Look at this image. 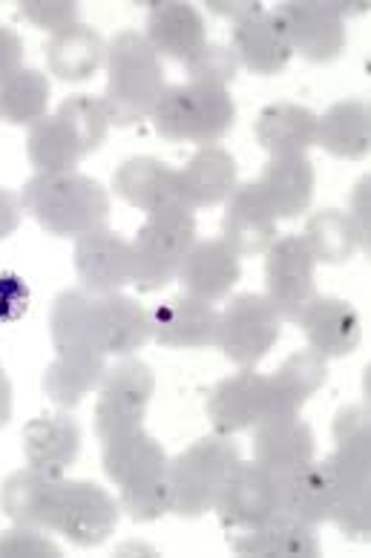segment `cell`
<instances>
[{
	"label": "cell",
	"mask_w": 371,
	"mask_h": 558,
	"mask_svg": "<svg viewBox=\"0 0 371 558\" xmlns=\"http://www.w3.org/2000/svg\"><path fill=\"white\" fill-rule=\"evenodd\" d=\"M21 219H24V205H21V196L7 187H0V240H7L21 228Z\"/></svg>",
	"instance_id": "obj_43"
},
{
	"label": "cell",
	"mask_w": 371,
	"mask_h": 558,
	"mask_svg": "<svg viewBox=\"0 0 371 558\" xmlns=\"http://www.w3.org/2000/svg\"><path fill=\"white\" fill-rule=\"evenodd\" d=\"M314 265V254L300 233L283 236L268 247V259H265L268 303L277 308L283 319L297 323L300 314L306 312V305L316 296Z\"/></svg>",
	"instance_id": "obj_13"
},
{
	"label": "cell",
	"mask_w": 371,
	"mask_h": 558,
	"mask_svg": "<svg viewBox=\"0 0 371 558\" xmlns=\"http://www.w3.org/2000/svg\"><path fill=\"white\" fill-rule=\"evenodd\" d=\"M222 240L239 256L265 254L277 242V214L271 210L256 182L237 184V191L230 193L222 216Z\"/></svg>",
	"instance_id": "obj_18"
},
{
	"label": "cell",
	"mask_w": 371,
	"mask_h": 558,
	"mask_svg": "<svg viewBox=\"0 0 371 558\" xmlns=\"http://www.w3.org/2000/svg\"><path fill=\"white\" fill-rule=\"evenodd\" d=\"M12 417V384H9L7 372L0 366V429L7 426Z\"/></svg>",
	"instance_id": "obj_46"
},
{
	"label": "cell",
	"mask_w": 371,
	"mask_h": 558,
	"mask_svg": "<svg viewBox=\"0 0 371 558\" xmlns=\"http://www.w3.org/2000/svg\"><path fill=\"white\" fill-rule=\"evenodd\" d=\"M75 271L81 288L89 294H119L121 288L133 282V245L107 225L95 228L75 240Z\"/></svg>",
	"instance_id": "obj_15"
},
{
	"label": "cell",
	"mask_w": 371,
	"mask_h": 558,
	"mask_svg": "<svg viewBox=\"0 0 371 558\" xmlns=\"http://www.w3.org/2000/svg\"><path fill=\"white\" fill-rule=\"evenodd\" d=\"M153 391H156V375L142 360H124L116 368H107L98 384V403H95L98 440L139 429L144 412L151 407Z\"/></svg>",
	"instance_id": "obj_11"
},
{
	"label": "cell",
	"mask_w": 371,
	"mask_h": 558,
	"mask_svg": "<svg viewBox=\"0 0 371 558\" xmlns=\"http://www.w3.org/2000/svg\"><path fill=\"white\" fill-rule=\"evenodd\" d=\"M337 449L325 463L332 475V521L355 542L371 538V423L363 407H346L334 421Z\"/></svg>",
	"instance_id": "obj_3"
},
{
	"label": "cell",
	"mask_w": 371,
	"mask_h": 558,
	"mask_svg": "<svg viewBox=\"0 0 371 558\" xmlns=\"http://www.w3.org/2000/svg\"><path fill=\"white\" fill-rule=\"evenodd\" d=\"M234 52H237L239 64L256 75H277L291 61L294 49L285 24L279 21L277 9H256L234 26Z\"/></svg>",
	"instance_id": "obj_19"
},
{
	"label": "cell",
	"mask_w": 371,
	"mask_h": 558,
	"mask_svg": "<svg viewBox=\"0 0 371 558\" xmlns=\"http://www.w3.org/2000/svg\"><path fill=\"white\" fill-rule=\"evenodd\" d=\"M316 144L337 159H363L371 147V112L366 101H337L316 121Z\"/></svg>",
	"instance_id": "obj_32"
},
{
	"label": "cell",
	"mask_w": 371,
	"mask_h": 558,
	"mask_svg": "<svg viewBox=\"0 0 371 558\" xmlns=\"http://www.w3.org/2000/svg\"><path fill=\"white\" fill-rule=\"evenodd\" d=\"M193 242H196V219L190 208L176 202L147 214L135 240L130 242L135 259L133 286H139V291H158L167 282H173Z\"/></svg>",
	"instance_id": "obj_9"
},
{
	"label": "cell",
	"mask_w": 371,
	"mask_h": 558,
	"mask_svg": "<svg viewBox=\"0 0 371 558\" xmlns=\"http://www.w3.org/2000/svg\"><path fill=\"white\" fill-rule=\"evenodd\" d=\"M283 335V317L262 294H237L219 314L216 345L242 368H253Z\"/></svg>",
	"instance_id": "obj_10"
},
{
	"label": "cell",
	"mask_w": 371,
	"mask_h": 558,
	"mask_svg": "<svg viewBox=\"0 0 371 558\" xmlns=\"http://www.w3.org/2000/svg\"><path fill=\"white\" fill-rule=\"evenodd\" d=\"M294 52L314 64H328L346 49V7L320 0H291L277 9Z\"/></svg>",
	"instance_id": "obj_14"
},
{
	"label": "cell",
	"mask_w": 371,
	"mask_h": 558,
	"mask_svg": "<svg viewBox=\"0 0 371 558\" xmlns=\"http://www.w3.org/2000/svg\"><path fill=\"white\" fill-rule=\"evenodd\" d=\"M29 312V286L12 271L0 274V326L17 323Z\"/></svg>",
	"instance_id": "obj_41"
},
{
	"label": "cell",
	"mask_w": 371,
	"mask_h": 558,
	"mask_svg": "<svg viewBox=\"0 0 371 558\" xmlns=\"http://www.w3.org/2000/svg\"><path fill=\"white\" fill-rule=\"evenodd\" d=\"M101 463L107 478L119 487L121 510L130 512L133 521H156L170 512V461L153 435L139 429L121 432L101 440Z\"/></svg>",
	"instance_id": "obj_2"
},
{
	"label": "cell",
	"mask_w": 371,
	"mask_h": 558,
	"mask_svg": "<svg viewBox=\"0 0 371 558\" xmlns=\"http://www.w3.org/2000/svg\"><path fill=\"white\" fill-rule=\"evenodd\" d=\"M107 357L89 351H56V360L44 372V391L61 409H75L107 372Z\"/></svg>",
	"instance_id": "obj_35"
},
{
	"label": "cell",
	"mask_w": 371,
	"mask_h": 558,
	"mask_svg": "<svg viewBox=\"0 0 371 558\" xmlns=\"http://www.w3.org/2000/svg\"><path fill=\"white\" fill-rule=\"evenodd\" d=\"M112 191L116 196L133 205V208L153 214L167 205H182L179 199V170L167 168L165 161L153 156H135L127 159L116 173H112Z\"/></svg>",
	"instance_id": "obj_26"
},
{
	"label": "cell",
	"mask_w": 371,
	"mask_h": 558,
	"mask_svg": "<svg viewBox=\"0 0 371 558\" xmlns=\"http://www.w3.org/2000/svg\"><path fill=\"white\" fill-rule=\"evenodd\" d=\"M21 205L52 236L79 240L110 219V193L93 175L38 173L21 193Z\"/></svg>",
	"instance_id": "obj_5"
},
{
	"label": "cell",
	"mask_w": 371,
	"mask_h": 558,
	"mask_svg": "<svg viewBox=\"0 0 371 558\" xmlns=\"http://www.w3.org/2000/svg\"><path fill=\"white\" fill-rule=\"evenodd\" d=\"M0 510L15 524L61 533L79 547H98L116 533L121 504L93 481L21 470L0 487Z\"/></svg>",
	"instance_id": "obj_1"
},
{
	"label": "cell",
	"mask_w": 371,
	"mask_h": 558,
	"mask_svg": "<svg viewBox=\"0 0 371 558\" xmlns=\"http://www.w3.org/2000/svg\"><path fill=\"white\" fill-rule=\"evenodd\" d=\"M279 478V515L320 526L332 521L334 487L325 463H306L300 470L277 475Z\"/></svg>",
	"instance_id": "obj_29"
},
{
	"label": "cell",
	"mask_w": 371,
	"mask_h": 558,
	"mask_svg": "<svg viewBox=\"0 0 371 558\" xmlns=\"http://www.w3.org/2000/svg\"><path fill=\"white\" fill-rule=\"evenodd\" d=\"M207 7H211V12H216V15H222V17H230V21H242L246 15H251V12H256V9H262L256 0H239V3H228V0H211Z\"/></svg>",
	"instance_id": "obj_45"
},
{
	"label": "cell",
	"mask_w": 371,
	"mask_h": 558,
	"mask_svg": "<svg viewBox=\"0 0 371 558\" xmlns=\"http://www.w3.org/2000/svg\"><path fill=\"white\" fill-rule=\"evenodd\" d=\"M369 175H363L360 179V184H357L355 191V208H351V222L357 225V231H360V240H363V247H369V233H371V222H369Z\"/></svg>",
	"instance_id": "obj_44"
},
{
	"label": "cell",
	"mask_w": 371,
	"mask_h": 558,
	"mask_svg": "<svg viewBox=\"0 0 371 558\" xmlns=\"http://www.w3.org/2000/svg\"><path fill=\"white\" fill-rule=\"evenodd\" d=\"M21 66H24V38L15 29L0 26V81H7Z\"/></svg>",
	"instance_id": "obj_42"
},
{
	"label": "cell",
	"mask_w": 371,
	"mask_h": 558,
	"mask_svg": "<svg viewBox=\"0 0 371 558\" xmlns=\"http://www.w3.org/2000/svg\"><path fill=\"white\" fill-rule=\"evenodd\" d=\"M107 58V44L93 26L72 24L47 40V66L61 81H87Z\"/></svg>",
	"instance_id": "obj_34"
},
{
	"label": "cell",
	"mask_w": 371,
	"mask_h": 558,
	"mask_svg": "<svg viewBox=\"0 0 371 558\" xmlns=\"http://www.w3.org/2000/svg\"><path fill=\"white\" fill-rule=\"evenodd\" d=\"M95 328L104 354H133L153 337L151 312L127 294L95 296Z\"/></svg>",
	"instance_id": "obj_28"
},
{
	"label": "cell",
	"mask_w": 371,
	"mask_h": 558,
	"mask_svg": "<svg viewBox=\"0 0 371 558\" xmlns=\"http://www.w3.org/2000/svg\"><path fill=\"white\" fill-rule=\"evenodd\" d=\"M153 337L165 349H207L216 343L219 314L211 303L182 294L151 312Z\"/></svg>",
	"instance_id": "obj_20"
},
{
	"label": "cell",
	"mask_w": 371,
	"mask_h": 558,
	"mask_svg": "<svg viewBox=\"0 0 371 558\" xmlns=\"http://www.w3.org/2000/svg\"><path fill=\"white\" fill-rule=\"evenodd\" d=\"M214 510L228 533H242L279 515V478L268 466L239 461L222 484Z\"/></svg>",
	"instance_id": "obj_12"
},
{
	"label": "cell",
	"mask_w": 371,
	"mask_h": 558,
	"mask_svg": "<svg viewBox=\"0 0 371 558\" xmlns=\"http://www.w3.org/2000/svg\"><path fill=\"white\" fill-rule=\"evenodd\" d=\"M316 121L320 116L309 107L291 101L268 105L256 119V142L271 156H297L316 144Z\"/></svg>",
	"instance_id": "obj_33"
},
{
	"label": "cell",
	"mask_w": 371,
	"mask_h": 558,
	"mask_svg": "<svg viewBox=\"0 0 371 558\" xmlns=\"http://www.w3.org/2000/svg\"><path fill=\"white\" fill-rule=\"evenodd\" d=\"M306 242H309L314 259L328 265L348 263L363 247L360 231L351 222V216L337 208L316 210L311 216L309 225H306Z\"/></svg>",
	"instance_id": "obj_36"
},
{
	"label": "cell",
	"mask_w": 371,
	"mask_h": 558,
	"mask_svg": "<svg viewBox=\"0 0 371 558\" xmlns=\"http://www.w3.org/2000/svg\"><path fill=\"white\" fill-rule=\"evenodd\" d=\"M328 368H325V357L316 354L314 349L297 351L285 360L277 368V375L268 377L271 389V417L268 421H279V417H297L300 409L309 403L320 386L325 384Z\"/></svg>",
	"instance_id": "obj_31"
},
{
	"label": "cell",
	"mask_w": 371,
	"mask_h": 558,
	"mask_svg": "<svg viewBox=\"0 0 371 558\" xmlns=\"http://www.w3.org/2000/svg\"><path fill=\"white\" fill-rule=\"evenodd\" d=\"M21 15L26 21L38 26V29H47V33H61L67 26L79 24V3L75 0H26L21 3Z\"/></svg>",
	"instance_id": "obj_40"
},
{
	"label": "cell",
	"mask_w": 371,
	"mask_h": 558,
	"mask_svg": "<svg viewBox=\"0 0 371 558\" xmlns=\"http://www.w3.org/2000/svg\"><path fill=\"white\" fill-rule=\"evenodd\" d=\"M49 81L40 70L21 66L7 81H0V121L7 124H35L47 116Z\"/></svg>",
	"instance_id": "obj_37"
},
{
	"label": "cell",
	"mask_w": 371,
	"mask_h": 558,
	"mask_svg": "<svg viewBox=\"0 0 371 558\" xmlns=\"http://www.w3.org/2000/svg\"><path fill=\"white\" fill-rule=\"evenodd\" d=\"M144 38L156 56H167L179 64H188L190 58L207 44L205 17L196 7L179 3V0L153 3Z\"/></svg>",
	"instance_id": "obj_22"
},
{
	"label": "cell",
	"mask_w": 371,
	"mask_h": 558,
	"mask_svg": "<svg viewBox=\"0 0 371 558\" xmlns=\"http://www.w3.org/2000/svg\"><path fill=\"white\" fill-rule=\"evenodd\" d=\"M81 452V426L67 412L40 415L24 426V454L29 470L63 475Z\"/></svg>",
	"instance_id": "obj_24"
},
{
	"label": "cell",
	"mask_w": 371,
	"mask_h": 558,
	"mask_svg": "<svg viewBox=\"0 0 371 558\" xmlns=\"http://www.w3.org/2000/svg\"><path fill=\"white\" fill-rule=\"evenodd\" d=\"M242 277L239 254L225 240L193 242L179 265V286L182 294L202 300V303H219L230 294Z\"/></svg>",
	"instance_id": "obj_17"
},
{
	"label": "cell",
	"mask_w": 371,
	"mask_h": 558,
	"mask_svg": "<svg viewBox=\"0 0 371 558\" xmlns=\"http://www.w3.org/2000/svg\"><path fill=\"white\" fill-rule=\"evenodd\" d=\"M237 159L219 144L199 147L196 156L179 170V199L184 208H214L237 191Z\"/></svg>",
	"instance_id": "obj_21"
},
{
	"label": "cell",
	"mask_w": 371,
	"mask_h": 558,
	"mask_svg": "<svg viewBox=\"0 0 371 558\" xmlns=\"http://www.w3.org/2000/svg\"><path fill=\"white\" fill-rule=\"evenodd\" d=\"M207 417L216 435H237L265 423L271 417L268 377L242 368L239 375L219 380L207 395Z\"/></svg>",
	"instance_id": "obj_16"
},
{
	"label": "cell",
	"mask_w": 371,
	"mask_h": 558,
	"mask_svg": "<svg viewBox=\"0 0 371 558\" xmlns=\"http://www.w3.org/2000/svg\"><path fill=\"white\" fill-rule=\"evenodd\" d=\"M110 112L101 98L72 96L58 107L56 116H44L29 128L26 153L38 173H75L81 159H87L107 138Z\"/></svg>",
	"instance_id": "obj_4"
},
{
	"label": "cell",
	"mask_w": 371,
	"mask_h": 558,
	"mask_svg": "<svg viewBox=\"0 0 371 558\" xmlns=\"http://www.w3.org/2000/svg\"><path fill=\"white\" fill-rule=\"evenodd\" d=\"M297 323L309 337L311 349L323 357H346L360 345V337H363L357 308L337 296H314Z\"/></svg>",
	"instance_id": "obj_23"
},
{
	"label": "cell",
	"mask_w": 371,
	"mask_h": 558,
	"mask_svg": "<svg viewBox=\"0 0 371 558\" xmlns=\"http://www.w3.org/2000/svg\"><path fill=\"white\" fill-rule=\"evenodd\" d=\"M153 128L167 142L216 144L237 124V105L225 87L211 84H170L161 89L151 112Z\"/></svg>",
	"instance_id": "obj_7"
},
{
	"label": "cell",
	"mask_w": 371,
	"mask_h": 558,
	"mask_svg": "<svg viewBox=\"0 0 371 558\" xmlns=\"http://www.w3.org/2000/svg\"><path fill=\"white\" fill-rule=\"evenodd\" d=\"M314 452V432L309 423L300 421V415L253 426V458L277 475H288L311 463Z\"/></svg>",
	"instance_id": "obj_27"
},
{
	"label": "cell",
	"mask_w": 371,
	"mask_h": 558,
	"mask_svg": "<svg viewBox=\"0 0 371 558\" xmlns=\"http://www.w3.org/2000/svg\"><path fill=\"white\" fill-rule=\"evenodd\" d=\"M256 187L268 199L271 210L277 219H294L311 208L316 187L314 165L306 153L297 156H271V161L262 170Z\"/></svg>",
	"instance_id": "obj_25"
},
{
	"label": "cell",
	"mask_w": 371,
	"mask_h": 558,
	"mask_svg": "<svg viewBox=\"0 0 371 558\" xmlns=\"http://www.w3.org/2000/svg\"><path fill=\"white\" fill-rule=\"evenodd\" d=\"M239 461H242L239 447L230 440V435H211L176 454L167 470L170 495H173L170 512L182 519H199L207 510H214L222 484Z\"/></svg>",
	"instance_id": "obj_8"
},
{
	"label": "cell",
	"mask_w": 371,
	"mask_h": 558,
	"mask_svg": "<svg viewBox=\"0 0 371 558\" xmlns=\"http://www.w3.org/2000/svg\"><path fill=\"white\" fill-rule=\"evenodd\" d=\"M107 89L104 107L110 112V124L133 128L151 119L161 89H165V66L153 52L142 33L124 29L107 47Z\"/></svg>",
	"instance_id": "obj_6"
},
{
	"label": "cell",
	"mask_w": 371,
	"mask_h": 558,
	"mask_svg": "<svg viewBox=\"0 0 371 558\" xmlns=\"http://www.w3.org/2000/svg\"><path fill=\"white\" fill-rule=\"evenodd\" d=\"M184 66H188L190 81L211 84V87H225V84L237 78L239 58L225 44H205Z\"/></svg>",
	"instance_id": "obj_38"
},
{
	"label": "cell",
	"mask_w": 371,
	"mask_h": 558,
	"mask_svg": "<svg viewBox=\"0 0 371 558\" xmlns=\"http://www.w3.org/2000/svg\"><path fill=\"white\" fill-rule=\"evenodd\" d=\"M316 526L294 521L288 515H274L265 524L242 530V533H228L230 550L237 556H320V538L314 533Z\"/></svg>",
	"instance_id": "obj_30"
},
{
	"label": "cell",
	"mask_w": 371,
	"mask_h": 558,
	"mask_svg": "<svg viewBox=\"0 0 371 558\" xmlns=\"http://www.w3.org/2000/svg\"><path fill=\"white\" fill-rule=\"evenodd\" d=\"M61 558V547L44 535V530L15 524L7 533H0V558Z\"/></svg>",
	"instance_id": "obj_39"
}]
</instances>
